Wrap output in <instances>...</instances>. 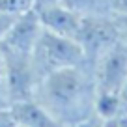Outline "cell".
<instances>
[{"mask_svg":"<svg viewBox=\"0 0 127 127\" xmlns=\"http://www.w3.org/2000/svg\"><path fill=\"white\" fill-rule=\"evenodd\" d=\"M2 60H4V73H6V88H8L9 105L19 101L34 99L36 97L39 79L36 75L32 54L15 52L0 47Z\"/></svg>","mask_w":127,"mask_h":127,"instance_id":"obj_4","label":"cell"},{"mask_svg":"<svg viewBox=\"0 0 127 127\" xmlns=\"http://www.w3.org/2000/svg\"><path fill=\"white\" fill-rule=\"evenodd\" d=\"M11 116L21 127H60L52 114L34 97V99L19 101L9 105Z\"/></svg>","mask_w":127,"mask_h":127,"instance_id":"obj_8","label":"cell"},{"mask_svg":"<svg viewBox=\"0 0 127 127\" xmlns=\"http://www.w3.org/2000/svg\"><path fill=\"white\" fill-rule=\"evenodd\" d=\"M0 107H9L8 88H6V73H4V60H2V52H0Z\"/></svg>","mask_w":127,"mask_h":127,"instance_id":"obj_11","label":"cell"},{"mask_svg":"<svg viewBox=\"0 0 127 127\" xmlns=\"http://www.w3.org/2000/svg\"><path fill=\"white\" fill-rule=\"evenodd\" d=\"M36 11H37V15H39L43 30L58 34V36L73 37V39L77 37L80 23H82V17H80L79 13L71 11V9H69L67 6H64L62 2L52 4V6L43 8V9H36Z\"/></svg>","mask_w":127,"mask_h":127,"instance_id":"obj_7","label":"cell"},{"mask_svg":"<svg viewBox=\"0 0 127 127\" xmlns=\"http://www.w3.org/2000/svg\"><path fill=\"white\" fill-rule=\"evenodd\" d=\"M17 15H13V13H6V11H0V41L6 37V34L9 32V28H11L13 21H15Z\"/></svg>","mask_w":127,"mask_h":127,"instance_id":"obj_12","label":"cell"},{"mask_svg":"<svg viewBox=\"0 0 127 127\" xmlns=\"http://www.w3.org/2000/svg\"><path fill=\"white\" fill-rule=\"evenodd\" d=\"M13 127H21V125H17V123H15V125H13Z\"/></svg>","mask_w":127,"mask_h":127,"instance_id":"obj_20","label":"cell"},{"mask_svg":"<svg viewBox=\"0 0 127 127\" xmlns=\"http://www.w3.org/2000/svg\"><path fill=\"white\" fill-rule=\"evenodd\" d=\"M60 127H64V125H60Z\"/></svg>","mask_w":127,"mask_h":127,"instance_id":"obj_21","label":"cell"},{"mask_svg":"<svg viewBox=\"0 0 127 127\" xmlns=\"http://www.w3.org/2000/svg\"><path fill=\"white\" fill-rule=\"evenodd\" d=\"M28 9H34V0H0V11L19 15Z\"/></svg>","mask_w":127,"mask_h":127,"instance_id":"obj_10","label":"cell"},{"mask_svg":"<svg viewBox=\"0 0 127 127\" xmlns=\"http://www.w3.org/2000/svg\"><path fill=\"white\" fill-rule=\"evenodd\" d=\"M77 127H105V123H103V120H101V118H97V116H92L90 120H86V122L79 123Z\"/></svg>","mask_w":127,"mask_h":127,"instance_id":"obj_18","label":"cell"},{"mask_svg":"<svg viewBox=\"0 0 127 127\" xmlns=\"http://www.w3.org/2000/svg\"><path fill=\"white\" fill-rule=\"evenodd\" d=\"M15 120L11 116L9 107H0V127H13Z\"/></svg>","mask_w":127,"mask_h":127,"instance_id":"obj_14","label":"cell"},{"mask_svg":"<svg viewBox=\"0 0 127 127\" xmlns=\"http://www.w3.org/2000/svg\"><path fill=\"white\" fill-rule=\"evenodd\" d=\"M116 23L120 30V41L127 45V17H116Z\"/></svg>","mask_w":127,"mask_h":127,"instance_id":"obj_16","label":"cell"},{"mask_svg":"<svg viewBox=\"0 0 127 127\" xmlns=\"http://www.w3.org/2000/svg\"><path fill=\"white\" fill-rule=\"evenodd\" d=\"M32 64H34L36 75L41 82L47 75L58 69L86 64V58H84V52L80 45L77 43V39L43 30L37 45L32 51Z\"/></svg>","mask_w":127,"mask_h":127,"instance_id":"obj_2","label":"cell"},{"mask_svg":"<svg viewBox=\"0 0 127 127\" xmlns=\"http://www.w3.org/2000/svg\"><path fill=\"white\" fill-rule=\"evenodd\" d=\"M75 39L84 52L86 64L92 67L107 51H110L116 43H120V30L116 17H82Z\"/></svg>","mask_w":127,"mask_h":127,"instance_id":"obj_3","label":"cell"},{"mask_svg":"<svg viewBox=\"0 0 127 127\" xmlns=\"http://www.w3.org/2000/svg\"><path fill=\"white\" fill-rule=\"evenodd\" d=\"M41 34H43V26H41L37 11L36 9H28V11L19 13L15 17L9 32L6 34L4 39L0 41V47L8 49V51L32 54Z\"/></svg>","mask_w":127,"mask_h":127,"instance_id":"obj_6","label":"cell"},{"mask_svg":"<svg viewBox=\"0 0 127 127\" xmlns=\"http://www.w3.org/2000/svg\"><path fill=\"white\" fill-rule=\"evenodd\" d=\"M105 127H127V114H120L116 118L110 120H103Z\"/></svg>","mask_w":127,"mask_h":127,"instance_id":"obj_15","label":"cell"},{"mask_svg":"<svg viewBox=\"0 0 127 127\" xmlns=\"http://www.w3.org/2000/svg\"><path fill=\"white\" fill-rule=\"evenodd\" d=\"M94 71L88 64L65 67L47 75L39 82L36 99L64 127H77L95 116Z\"/></svg>","mask_w":127,"mask_h":127,"instance_id":"obj_1","label":"cell"},{"mask_svg":"<svg viewBox=\"0 0 127 127\" xmlns=\"http://www.w3.org/2000/svg\"><path fill=\"white\" fill-rule=\"evenodd\" d=\"M118 97H120V105H122V112L127 114V79H125V82H123V86L120 88Z\"/></svg>","mask_w":127,"mask_h":127,"instance_id":"obj_17","label":"cell"},{"mask_svg":"<svg viewBox=\"0 0 127 127\" xmlns=\"http://www.w3.org/2000/svg\"><path fill=\"white\" fill-rule=\"evenodd\" d=\"M97 92L118 94L127 79V45L116 43L92 65Z\"/></svg>","mask_w":127,"mask_h":127,"instance_id":"obj_5","label":"cell"},{"mask_svg":"<svg viewBox=\"0 0 127 127\" xmlns=\"http://www.w3.org/2000/svg\"><path fill=\"white\" fill-rule=\"evenodd\" d=\"M60 0H34V9H43L52 4H58Z\"/></svg>","mask_w":127,"mask_h":127,"instance_id":"obj_19","label":"cell"},{"mask_svg":"<svg viewBox=\"0 0 127 127\" xmlns=\"http://www.w3.org/2000/svg\"><path fill=\"white\" fill-rule=\"evenodd\" d=\"M71 11L79 13L80 17H105L112 15L110 0H60Z\"/></svg>","mask_w":127,"mask_h":127,"instance_id":"obj_9","label":"cell"},{"mask_svg":"<svg viewBox=\"0 0 127 127\" xmlns=\"http://www.w3.org/2000/svg\"><path fill=\"white\" fill-rule=\"evenodd\" d=\"M110 11L114 17H127V0H110Z\"/></svg>","mask_w":127,"mask_h":127,"instance_id":"obj_13","label":"cell"}]
</instances>
